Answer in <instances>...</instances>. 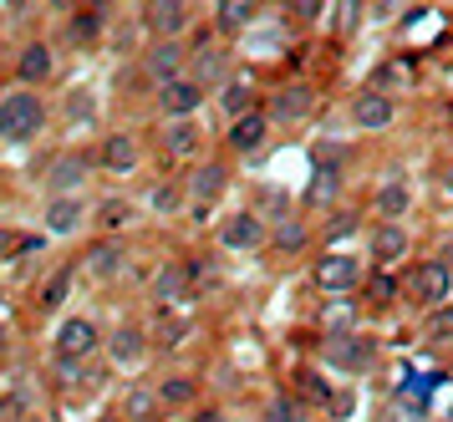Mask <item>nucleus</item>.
<instances>
[{
  "label": "nucleus",
  "mask_w": 453,
  "mask_h": 422,
  "mask_svg": "<svg viewBox=\"0 0 453 422\" xmlns=\"http://www.w3.org/2000/svg\"><path fill=\"white\" fill-rule=\"evenodd\" d=\"M46 122H51V102L42 97V87H5L0 92V142H11V148H26V142H36L46 133Z\"/></svg>",
  "instance_id": "1"
},
{
  "label": "nucleus",
  "mask_w": 453,
  "mask_h": 422,
  "mask_svg": "<svg viewBox=\"0 0 453 422\" xmlns=\"http://www.w3.org/2000/svg\"><path fill=\"white\" fill-rule=\"evenodd\" d=\"M321 362L347 372V377H372L382 362V346L362 331H331V336H321Z\"/></svg>",
  "instance_id": "2"
},
{
  "label": "nucleus",
  "mask_w": 453,
  "mask_h": 422,
  "mask_svg": "<svg viewBox=\"0 0 453 422\" xmlns=\"http://www.w3.org/2000/svg\"><path fill=\"white\" fill-rule=\"evenodd\" d=\"M184 188H188V209L184 214L194 224H204L209 209L225 199V188H229V158H199L194 168H188Z\"/></svg>",
  "instance_id": "3"
},
{
  "label": "nucleus",
  "mask_w": 453,
  "mask_h": 422,
  "mask_svg": "<svg viewBox=\"0 0 453 422\" xmlns=\"http://www.w3.org/2000/svg\"><path fill=\"white\" fill-rule=\"evenodd\" d=\"M214 240H219V249H229V255H255V249L270 244V219L260 209H229L225 219L214 224Z\"/></svg>",
  "instance_id": "4"
},
{
  "label": "nucleus",
  "mask_w": 453,
  "mask_h": 422,
  "mask_svg": "<svg viewBox=\"0 0 453 422\" xmlns=\"http://www.w3.org/2000/svg\"><path fill=\"white\" fill-rule=\"evenodd\" d=\"M372 275V265H362L357 255L347 249H326L321 260L311 265V280L321 295H351V290H362V280Z\"/></svg>",
  "instance_id": "5"
},
{
  "label": "nucleus",
  "mask_w": 453,
  "mask_h": 422,
  "mask_svg": "<svg viewBox=\"0 0 453 422\" xmlns=\"http://www.w3.org/2000/svg\"><path fill=\"white\" fill-rule=\"evenodd\" d=\"M92 168H97V153H82V148H62L57 158L46 163V173H42L46 199H51V194H82L87 179H92Z\"/></svg>",
  "instance_id": "6"
},
{
  "label": "nucleus",
  "mask_w": 453,
  "mask_h": 422,
  "mask_svg": "<svg viewBox=\"0 0 453 422\" xmlns=\"http://www.w3.org/2000/svg\"><path fill=\"white\" fill-rule=\"evenodd\" d=\"M408 295L418 305H423V311H433V305H449L453 301V265L449 260H438V255H433V260H418L408 270Z\"/></svg>",
  "instance_id": "7"
},
{
  "label": "nucleus",
  "mask_w": 453,
  "mask_h": 422,
  "mask_svg": "<svg viewBox=\"0 0 453 422\" xmlns=\"http://www.w3.org/2000/svg\"><path fill=\"white\" fill-rule=\"evenodd\" d=\"M204 102H209V87L194 77V72L153 87V107H158V118H199Z\"/></svg>",
  "instance_id": "8"
},
{
  "label": "nucleus",
  "mask_w": 453,
  "mask_h": 422,
  "mask_svg": "<svg viewBox=\"0 0 453 422\" xmlns=\"http://www.w3.org/2000/svg\"><path fill=\"white\" fill-rule=\"evenodd\" d=\"M188 51H194V57H188V72H194V77L204 81L209 92H214V87H225V81L234 77V72H229V51H225V36H219L214 26H209V31H199V36H194V46H188Z\"/></svg>",
  "instance_id": "9"
},
{
  "label": "nucleus",
  "mask_w": 453,
  "mask_h": 422,
  "mask_svg": "<svg viewBox=\"0 0 453 422\" xmlns=\"http://www.w3.org/2000/svg\"><path fill=\"white\" fill-rule=\"evenodd\" d=\"M270 133H275V122H270L265 107H255V112H245V118L225 122V153L229 158H260L265 153Z\"/></svg>",
  "instance_id": "10"
},
{
  "label": "nucleus",
  "mask_w": 453,
  "mask_h": 422,
  "mask_svg": "<svg viewBox=\"0 0 453 422\" xmlns=\"http://www.w3.org/2000/svg\"><path fill=\"white\" fill-rule=\"evenodd\" d=\"M316 102H321V92L311 81H286V87H275L265 97V112L275 127H296V122H306L316 112Z\"/></svg>",
  "instance_id": "11"
},
{
  "label": "nucleus",
  "mask_w": 453,
  "mask_h": 422,
  "mask_svg": "<svg viewBox=\"0 0 453 422\" xmlns=\"http://www.w3.org/2000/svg\"><path fill=\"white\" fill-rule=\"evenodd\" d=\"M188 57H194V51H188L179 36H153V41L143 46V57H138V61H143V77L158 87V81L184 77V72H188Z\"/></svg>",
  "instance_id": "12"
},
{
  "label": "nucleus",
  "mask_w": 453,
  "mask_h": 422,
  "mask_svg": "<svg viewBox=\"0 0 453 422\" xmlns=\"http://www.w3.org/2000/svg\"><path fill=\"white\" fill-rule=\"evenodd\" d=\"M148 301H153V311H188L194 305V285H188V265L184 260H168L153 270V280H148Z\"/></svg>",
  "instance_id": "13"
},
{
  "label": "nucleus",
  "mask_w": 453,
  "mask_h": 422,
  "mask_svg": "<svg viewBox=\"0 0 453 422\" xmlns=\"http://www.w3.org/2000/svg\"><path fill=\"white\" fill-rule=\"evenodd\" d=\"M42 224L51 240H72L77 229H87L92 224V203L82 199V194H51L42 209Z\"/></svg>",
  "instance_id": "14"
},
{
  "label": "nucleus",
  "mask_w": 453,
  "mask_h": 422,
  "mask_svg": "<svg viewBox=\"0 0 453 422\" xmlns=\"http://www.w3.org/2000/svg\"><path fill=\"white\" fill-rule=\"evenodd\" d=\"M199 148H204V122L199 118H164L158 122V153L173 163H188L199 158Z\"/></svg>",
  "instance_id": "15"
},
{
  "label": "nucleus",
  "mask_w": 453,
  "mask_h": 422,
  "mask_svg": "<svg viewBox=\"0 0 453 422\" xmlns=\"http://www.w3.org/2000/svg\"><path fill=\"white\" fill-rule=\"evenodd\" d=\"M412 255V234L403 219H382L377 229H372L367 240V260L377 265V270H397V265Z\"/></svg>",
  "instance_id": "16"
},
{
  "label": "nucleus",
  "mask_w": 453,
  "mask_h": 422,
  "mask_svg": "<svg viewBox=\"0 0 453 422\" xmlns=\"http://www.w3.org/2000/svg\"><path fill=\"white\" fill-rule=\"evenodd\" d=\"M82 270H87V275H92L97 285L123 280V275H127V244L118 240V234H97V240L87 244Z\"/></svg>",
  "instance_id": "17"
},
{
  "label": "nucleus",
  "mask_w": 453,
  "mask_h": 422,
  "mask_svg": "<svg viewBox=\"0 0 453 422\" xmlns=\"http://www.w3.org/2000/svg\"><path fill=\"white\" fill-rule=\"evenodd\" d=\"M351 122L362 133H388L392 122H397V97L392 92H377V87H362L351 97Z\"/></svg>",
  "instance_id": "18"
},
{
  "label": "nucleus",
  "mask_w": 453,
  "mask_h": 422,
  "mask_svg": "<svg viewBox=\"0 0 453 422\" xmlns=\"http://www.w3.org/2000/svg\"><path fill=\"white\" fill-rule=\"evenodd\" d=\"M103 36H107V5H92V0H87L82 11H72V16L62 20V46L92 51Z\"/></svg>",
  "instance_id": "19"
},
{
  "label": "nucleus",
  "mask_w": 453,
  "mask_h": 422,
  "mask_svg": "<svg viewBox=\"0 0 453 422\" xmlns=\"http://www.w3.org/2000/svg\"><path fill=\"white\" fill-rule=\"evenodd\" d=\"M138 26H143V36H184L188 31V0H143V16H138Z\"/></svg>",
  "instance_id": "20"
},
{
  "label": "nucleus",
  "mask_w": 453,
  "mask_h": 422,
  "mask_svg": "<svg viewBox=\"0 0 453 422\" xmlns=\"http://www.w3.org/2000/svg\"><path fill=\"white\" fill-rule=\"evenodd\" d=\"M16 81L21 87H46V81L57 77V46L51 41H26L21 51H16Z\"/></svg>",
  "instance_id": "21"
},
{
  "label": "nucleus",
  "mask_w": 453,
  "mask_h": 422,
  "mask_svg": "<svg viewBox=\"0 0 453 422\" xmlns=\"http://www.w3.org/2000/svg\"><path fill=\"white\" fill-rule=\"evenodd\" d=\"M138 163H143V148L133 133H107L97 142V168L112 173V179H127V173H138Z\"/></svg>",
  "instance_id": "22"
},
{
  "label": "nucleus",
  "mask_w": 453,
  "mask_h": 422,
  "mask_svg": "<svg viewBox=\"0 0 453 422\" xmlns=\"http://www.w3.org/2000/svg\"><path fill=\"white\" fill-rule=\"evenodd\" d=\"M51 346L57 351H66V357H97V346H103V331L87 321V316H66L62 326H57V336H51Z\"/></svg>",
  "instance_id": "23"
},
{
  "label": "nucleus",
  "mask_w": 453,
  "mask_h": 422,
  "mask_svg": "<svg viewBox=\"0 0 453 422\" xmlns=\"http://www.w3.org/2000/svg\"><path fill=\"white\" fill-rule=\"evenodd\" d=\"M408 209H412L408 173H382L377 194H372V214H377V219H408Z\"/></svg>",
  "instance_id": "24"
},
{
  "label": "nucleus",
  "mask_w": 453,
  "mask_h": 422,
  "mask_svg": "<svg viewBox=\"0 0 453 422\" xmlns=\"http://www.w3.org/2000/svg\"><path fill=\"white\" fill-rule=\"evenodd\" d=\"M214 107L225 112V122H234L245 112H255V107H265V97H260V87L250 77H229L225 87H214Z\"/></svg>",
  "instance_id": "25"
},
{
  "label": "nucleus",
  "mask_w": 453,
  "mask_h": 422,
  "mask_svg": "<svg viewBox=\"0 0 453 422\" xmlns=\"http://www.w3.org/2000/svg\"><path fill=\"white\" fill-rule=\"evenodd\" d=\"M107 362L123 366V372H138V366L148 362V336L133 321H123L112 336H107Z\"/></svg>",
  "instance_id": "26"
},
{
  "label": "nucleus",
  "mask_w": 453,
  "mask_h": 422,
  "mask_svg": "<svg viewBox=\"0 0 453 422\" xmlns=\"http://www.w3.org/2000/svg\"><path fill=\"white\" fill-rule=\"evenodd\" d=\"M51 382L57 392H92V387L103 382V372L97 366H87V357H66V351H51Z\"/></svg>",
  "instance_id": "27"
},
{
  "label": "nucleus",
  "mask_w": 453,
  "mask_h": 422,
  "mask_svg": "<svg viewBox=\"0 0 453 422\" xmlns=\"http://www.w3.org/2000/svg\"><path fill=\"white\" fill-rule=\"evenodd\" d=\"M403 290H408V285H403L397 270H377V265H372V275L362 280V305H367V311H392V305L403 301Z\"/></svg>",
  "instance_id": "28"
},
{
  "label": "nucleus",
  "mask_w": 453,
  "mask_h": 422,
  "mask_svg": "<svg viewBox=\"0 0 453 422\" xmlns=\"http://www.w3.org/2000/svg\"><path fill=\"white\" fill-rule=\"evenodd\" d=\"M260 20V0H214V31L219 36H245Z\"/></svg>",
  "instance_id": "29"
},
{
  "label": "nucleus",
  "mask_w": 453,
  "mask_h": 422,
  "mask_svg": "<svg viewBox=\"0 0 453 422\" xmlns=\"http://www.w3.org/2000/svg\"><path fill=\"white\" fill-rule=\"evenodd\" d=\"M311 244V224L301 214H280V219H270V249L275 255H301Z\"/></svg>",
  "instance_id": "30"
},
{
  "label": "nucleus",
  "mask_w": 453,
  "mask_h": 422,
  "mask_svg": "<svg viewBox=\"0 0 453 422\" xmlns=\"http://www.w3.org/2000/svg\"><path fill=\"white\" fill-rule=\"evenodd\" d=\"M164 412V397H158V382H133L123 392V418L127 422H158Z\"/></svg>",
  "instance_id": "31"
},
{
  "label": "nucleus",
  "mask_w": 453,
  "mask_h": 422,
  "mask_svg": "<svg viewBox=\"0 0 453 422\" xmlns=\"http://www.w3.org/2000/svg\"><path fill=\"white\" fill-rule=\"evenodd\" d=\"M72 280H77V260H72V265H57V270L42 280V290H36V311H42V316H57V311L66 305V290H72Z\"/></svg>",
  "instance_id": "32"
},
{
  "label": "nucleus",
  "mask_w": 453,
  "mask_h": 422,
  "mask_svg": "<svg viewBox=\"0 0 453 422\" xmlns=\"http://www.w3.org/2000/svg\"><path fill=\"white\" fill-rule=\"evenodd\" d=\"M336 199H342V163H316L306 188V209H331Z\"/></svg>",
  "instance_id": "33"
},
{
  "label": "nucleus",
  "mask_w": 453,
  "mask_h": 422,
  "mask_svg": "<svg viewBox=\"0 0 453 422\" xmlns=\"http://www.w3.org/2000/svg\"><path fill=\"white\" fill-rule=\"evenodd\" d=\"M0 418L5 422H42V397L31 382H16L5 397H0Z\"/></svg>",
  "instance_id": "34"
},
{
  "label": "nucleus",
  "mask_w": 453,
  "mask_h": 422,
  "mask_svg": "<svg viewBox=\"0 0 453 422\" xmlns=\"http://www.w3.org/2000/svg\"><path fill=\"white\" fill-rule=\"evenodd\" d=\"M188 341V321L168 305V311H153V346L158 351H179Z\"/></svg>",
  "instance_id": "35"
},
{
  "label": "nucleus",
  "mask_w": 453,
  "mask_h": 422,
  "mask_svg": "<svg viewBox=\"0 0 453 422\" xmlns=\"http://www.w3.org/2000/svg\"><path fill=\"white\" fill-rule=\"evenodd\" d=\"M143 203H148V209H153V214H164V219H168V214H179V209H188V188H184V183H148V188H143Z\"/></svg>",
  "instance_id": "36"
},
{
  "label": "nucleus",
  "mask_w": 453,
  "mask_h": 422,
  "mask_svg": "<svg viewBox=\"0 0 453 422\" xmlns=\"http://www.w3.org/2000/svg\"><path fill=\"white\" fill-rule=\"evenodd\" d=\"M127 224H133V203L127 199H103L92 209V229L97 234H123Z\"/></svg>",
  "instance_id": "37"
},
{
  "label": "nucleus",
  "mask_w": 453,
  "mask_h": 422,
  "mask_svg": "<svg viewBox=\"0 0 453 422\" xmlns=\"http://www.w3.org/2000/svg\"><path fill=\"white\" fill-rule=\"evenodd\" d=\"M158 397H164V407H194V403H199V377L173 372V377L158 382Z\"/></svg>",
  "instance_id": "38"
},
{
  "label": "nucleus",
  "mask_w": 453,
  "mask_h": 422,
  "mask_svg": "<svg viewBox=\"0 0 453 422\" xmlns=\"http://www.w3.org/2000/svg\"><path fill=\"white\" fill-rule=\"evenodd\" d=\"M184 265H188V285H194L199 295L225 285V270H219V260H214V255H194V260H184Z\"/></svg>",
  "instance_id": "39"
},
{
  "label": "nucleus",
  "mask_w": 453,
  "mask_h": 422,
  "mask_svg": "<svg viewBox=\"0 0 453 422\" xmlns=\"http://www.w3.org/2000/svg\"><path fill=\"white\" fill-rule=\"evenodd\" d=\"M296 387H301V397H306L311 407H321V412H326L331 392H336V387H331L326 377H321V372H316V366H301V372H296Z\"/></svg>",
  "instance_id": "40"
},
{
  "label": "nucleus",
  "mask_w": 453,
  "mask_h": 422,
  "mask_svg": "<svg viewBox=\"0 0 453 422\" xmlns=\"http://www.w3.org/2000/svg\"><path fill=\"white\" fill-rule=\"evenodd\" d=\"M92 118H97L92 92H72V97H62V122H66V127H87Z\"/></svg>",
  "instance_id": "41"
},
{
  "label": "nucleus",
  "mask_w": 453,
  "mask_h": 422,
  "mask_svg": "<svg viewBox=\"0 0 453 422\" xmlns=\"http://www.w3.org/2000/svg\"><path fill=\"white\" fill-rule=\"evenodd\" d=\"M357 229H362V214H357V209H336V214L321 224V240L336 244V240H347V234H357Z\"/></svg>",
  "instance_id": "42"
},
{
  "label": "nucleus",
  "mask_w": 453,
  "mask_h": 422,
  "mask_svg": "<svg viewBox=\"0 0 453 422\" xmlns=\"http://www.w3.org/2000/svg\"><path fill=\"white\" fill-rule=\"evenodd\" d=\"M423 336H428V341H453V301L433 305L428 316H423Z\"/></svg>",
  "instance_id": "43"
},
{
  "label": "nucleus",
  "mask_w": 453,
  "mask_h": 422,
  "mask_svg": "<svg viewBox=\"0 0 453 422\" xmlns=\"http://www.w3.org/2000/svg\"><path fill=\"white\" fill-rule=\"evenodd\" d=\"M306 397H275V403L265 407V422H301V412H306Z\"/></svg>",
  "instance_id": "44"
},
{
  "label": "nucleus",
  "mask_w": 453,
  "mask_h": 422,
  "mask_svg": "<svg viewBox=\"0 0 453 422\" xmlns=\"http://www.w3.org/2000/svg\"><path fill=\"white\" fill-rule=\"evenodd\" d=\"M351 412H357V387H336V392H331V403H326V418L331 422H347Z\"/></svg>",
  "instance_id": "45"
},
{
  "label": "nucleus",
  "mask_w": 453,
  "mask_h": 422,
  "mask_svg": "<svg viewBox=\"0 0 453 422\" xmlns=\"http://www.w3.org/2000/svg\"><path fill=\"white\" fill-rule=\"evenodd\" d=\"M367 87H377V92H403V87H408V72H403V66H377Z\"/></svg>",
  "instance_id": "46"
},
{
  "label": "nucleus",
  "mask_w": 453,
  "mask_h": 422,
  "mask_svg": "<svg viewBox=\"0 0 453 422\" xmlns=\"http://www.w3.org/2000/svg\"><path fill=\"white\" fill-rule=\"evenodd\" d=\"M290 16H296V26H316L326 16V0H290Z\"/></svg>",
  "instance_id": "47"
},
{
  "label": "nucleus",
  "mask_w": 453,
  "mask_h": 422,
  "mask_svg": "<svg viewBox=\"0 0 453 422\" xmlns=\"http://www.w3.org/2000/svg\"><path fill=\"white\" fill-rule=\"evenodd\" d=\"M382 422H428V418H423V407H418V403L403 407V397H392L388 412H382Z\"/></svg>",
  "instance_id": "48"
},
{
  "label": "nucleus",
  "mask_w": 453,
  "mask_h": 422,
  "mask_svg": "<svg viewBox=\"0 0 453 422\" xmlns=\"http://www.w3.org/2000/svg\"><path fill=\"white\" fill-rule=\"evenodd\" d=\"M16 244H21V234H16L11 224H0V265H11V260H16Z\"/></svg>",
  "instance_id": "49"
},
{
  "label": "nucleus",
  "mask_w": 453,
  "mask_h": 422,
  "mask_svg": "<svg viewBox=\"0 0 453 422\" xmlns=\"http://www.w3.org/2000/svg\"><path fill=\"white\" fill-rule=\"evenodd\" d=\"M362 26V11H357V0H342V36H351Z\"/></svg>",
  "instance_id": "50"
},
{
  "label": "nucleus",
  "mask_w": 453,
  "mask_h": 422,
  "mask_svg": "<svg viewBox=\"0 0 453 422\" xmlns=\"http://www.w3.org/2000/svg\"><path fill=\"white\" fill-rule=\"evenodd\" d=\"M46 249V234H21V244H16V260H26V255H42Z\"/></svg>",
  "instance_id": "51"
},
{
  "label": "nucleus",
  "mask_w": 453,
  "mask_h": 422,
  "mask_svg": "<svg viewBox=\"0 0 453 422\" xmlns=\"http://www.w3.org/2000/svg\"><path fill=\"white\" fill-rule=\"evenodd\" d=\"M433 188H438V203H453V163L438 168V183H433Z\"/></svg>",
  "instance_id": "52"
},
{
  "label": "nucleus",
  "mask_w": 453,
  "mask_h": 422,
  "mask_svg": "<svg viewBox=\"0 0 453 422\" xmlns=\"http://www.w3.org/2000/svg\"><path fill=\"white\" fill-rule=\"evenodd\" d=\"M46 5H51V11H57V16H72V11H82L87 0H46Z\"/></svg>",
  "instance_id": "53"
},
{
  "label": "nucleus",
  "mask_w": 453,
  "mask_h": 422,
  "mask_svg": "<svg viewBox=\"0 0 453 422\" xmlns=\"http://www.w3.org/2000/svg\"><path fill=\"white\" fill-rule=\"evenodd\" d=\"M11 357V326H0V362Z\"/></svg>",
  "instance_id": "54"
},
{
  "label": "nucleus",
  "mask_w": 453,
  "mask_h": 422,
  "mask_svg": "<svg viewBox=\"0 0 453 422\" xmlns=\"http://www.w3.org/2000/svg\"><path fill=\"white\" fill-rule=\"evenodd\" d=\"M194 422H225V412H219V407H204V412H199Z\"/></svg>",
  "instance_id": "55"
},
{
  "label": "nucleus",
  "mask_w": 453,
  "mask_h": 422,
  "mask_svg": "<svg viewBox=\"0 0 453 422\" xmlns=\"http://www.w3.org/2000/svg\"><path fill=\"white\" fill-rule=\"evenodd\" d=\"M438 260H449V265H453V244H443V249H438Z\"/></svg>",
  "instance_id": "56"
},
{
  "label": "nucleus",
  "mask_w": 453,
  "mask_h": 422,
  "mask_svg": "<svg viewBox=\"0 0 453 422\" xmlns=\"http://www.w3.org/2000/svg\"><path fill=\"white\" fill-rule=\"evenodd\" d=\"M97 422H127L123 412H107V418H97Z\"/></svg>",
  "instance_id": "57"
},
{
  "label": "nucleus",
  "mask_w": 453,
  "mask_h": 422,
  "mask_svg": "<svg viewBox=\"0 0 453 422\" xmlns=\"http://www.w3.org/2000/svg\"><path fill=\"white\" fill-rule=\"evenodd\" d=\"M0 5H11V11H21V5H26V0H0Z\"/></svg>",
  "instance_id": "58"
},
{
  "label": "nucleus",
  "mask_w": 453,
  "mask_h": 422,
  "mask_svg": "<svg viewBox=\"0 0 453 422\" xmlns=\"http://www.w3.org/2000/svg\"><path fill=\"white\" fill-rule=\"evenodd\" d=\"M0 305H5V285H0Z\"/></svg>",
  "instance_id": "59"
},
{
  "label": "nucleus",
  "mask_w": 453,
  "mask_h": 422,
  "mask_svg": "<svg viewBox=\"0 0 453 422\" xmlns=\"http://www.w3.org/2000/svg\"><path fill=\"white\" fill-rule=\"evenodd\" d=\"M449 422H453V412H449Z\"/></svg>",
  "instance_id": "60"
}]
</instances>
